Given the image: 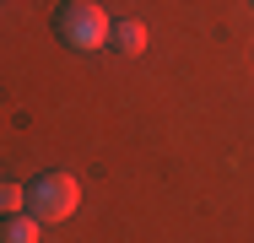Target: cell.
<instances>
[{
  "mask_svg": "<svg viewBox=\"0 0 254 243\" xmlns=\"http://www.w3.org/2000/svg\"><path fill=\"white\" fill-rule=\"evenodd\" d=\"M108 49H119L125 60H135V54H146V22H135V16H125V22H114V38Z\"/></svg>",
  "mask_w": 254,
  "mask_h": 243,
  "instance_id": "3",
  "label": "cell"
},
{
  "mask_svg": "<svg viewBox=\"0 0 254 243\" xmlns=\"http://www.w3.org/2000/svg\"><path fill=\"white\" fill-rule=\"evenodd\" d=\"M0 211H5V216L27 211V189H22V184H0Z\"/></svg>",
  "mask_w": 254,
  "mask_h": 243,
  "instance_id": "5",
  "label": "cell"
},
{
  "mask_svg": "<svg viewBox=\"0 0 254 243\" xmlns=\"http://www.w3.org/2000/svg\"><path fill=\"white\" fill-rule=\"evenodd\" d=\"M76 205H81V184H76V173H38L33 184H27V211L49 227V222H65V216H76Z\"/></svg>",
  "mask_w": 254,
  "mask_h": 243,
  "instance_id": "2",
  "label": "cell"
},
{
  "mask_svg": "<svg viewBox=\"0 0 254 243\" xmlns=\"http://www.w3.org/2000/svg\"><path fill=\"white\" fill-rule=\"evenodd\" d=\"M54 33H60V44H65V49L92 54V49H108L114 22H108V11H103L98 0H65L60 16H54Z\"/></svg>",
  "mask_w": 254,
  "mask_h": 243,
  "instance_id": "1",
  "label": "cell"
},
{
  "mask_svg": "<svg viewBox=\"0 0 254 243\" xmlns=\"http://www.w3.org/2000/svg\"><path fill=\"white\" fill-rule=\"evenodd\" d=\"M0 184H5V179H0Z\"/></svg>",
  "mask_w": 254,
  "mask_h": 243,
  "instance_id": "6",
  "label": "cell"
},
{
  "mask_svg": "<svg viewBox=\"0 0 254 243\" xmlns=\"http://www.w3.org/2000/svg\"><path fill=\"white\" fill-rule=\"evenodd\" d=\"M38 233H44V222H38L33 211H16V216H5L0 243H38Z\"/></svg>",
  "mask_w": 254,
  "mask_h": 243,
  "instance_id": "4",
  "label": "cell"
}]
</instances>
